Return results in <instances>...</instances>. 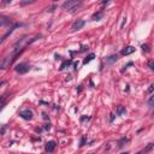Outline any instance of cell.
I'll list each match as a JSON object with an SVG mask.
<instances>
[{"label": "cell", "mask_w": 154, "mask_h": 154, "mask_svg": "<svg viewBox=\"0 0 154 154\" xmlns=\"http://www.w3.org/2000/svg\"><path fill=\"white\" fill-rule=\"evenodd\" d=\"M82 5V0H66L63 4V8L66 11H75L78 7H81Z\"/></svg>", "instance_id": "cell-1"}, {"label": "cell", "mask_w": 154, "mask_h": 154, "mask_svg": "<svg viewBox=\"0 0 154 154\" xmlns=\"http://www.w3.org/2000/svg\"><path fill=\"white\" fill-rule=\"evenodd\" d=\"M16 59V57H14V54L12 53V54H10V55H6L5 58H2L1 59V61H0V70H5L6 67H8L10 66V64L13 61Z\"/></svg>", "instance_id": "cell-2"}, {"label": "cell", "mask_w": 154, "mask_h": 154, "mask_svg": "<svg viewBox=\"0 0 154 154\" xmlns=\"http://www.w3.org/2000/svg\"><path fill=\"white\" fill-rule=\"evenodd\" d=\"M30 70V66L26 64V63H19L17 66H16V72L23 75V73H26L28 71Z\"/></svg>", "instance_id": "cell-3"}, {"label": "cell", "mask_w": 154, "mask_h": 154, "mask_svg": "<svg viewBox=\"0 0 154 154\" xmlns=\"http://www.w3.org/2000/svg\"><path fill=\"white\" fill-rule=\"evenodd\" d=\"M19 116H20L23 119H25V120H31V119H32V112H31L29 108L20 111V112H19Z\"/></svg>", "instance_id": "cell-4"}, {"label": "cell", "mask_w": 154, "mask_h": 154, "mask_svg": "<svg viewBox=\"0 0 154 154\" xmlns=\"http://www.w3.org/2000/svg\"><path fill=\"white\" fill-rule=\"evenodd\" d=\"M84 24H85V22H84V20H82V19H79V20H77V22H75V23L72 24L71 30H72V31H77V30L82 29V28L84 26Z\"/></svg>", "instance_id": "cell-5"}, {"label": "cell", "mask_w": 154, "mask_h": 154, "mask_svg": "<svg viewBox=\"0 0 154 154\" xmlns=\"http://www.w3.org/2000/svg\"><path fill=\"white\" fill-rule=\"evenodd\" d=\"M18 25H19V24H16V25H14V26H12V28H11V29H10V30H8L7 32H5V34H4L2 36H0V45H1V43H2V42H4L5 40H6V37H8V36H10V35H11V34L13 32V30H14V29H16V28H17Z\"/></svg>", "instance_id": "cell-6"}, {"label": "cell", "mask_w": 154, "mask_h": 154, "mask_svg": "<svg viewBox=\"0 0 154 154\" xmlns=\"http://www.w3.org/2000/svg\"><path fill=\"white\" fill-rule=\"evenodd\" d=\"M134 52H135V48L132 46H128V47H125V48H123L120 51V54L122 55H129V54H131Z\"/></svg>", "instance_id": "cell-7"}, {"label": "cell", "mask_w": 154, "mask_h": 154, "mask_svg": "<svg viewBox=\"0 0 154 154\" xmlns=\"http://www.w3.org/2000/svg\"><path fill=\"white\" fill-rule=\"evenodd\" d=\"M55 147H57V143L54 141H49L46 143V150L47 152H53L55 149Z\"/></svg>", "instance_id": "cell-8"}, {"label": "cell", "mask_w": 154, "mask_h": 154, "mask_svg": "<svg viewBox=\"0 0 154 154\" xmlns=\"http://www.w3.org/2000/svg\"><path fill=\"white\" fill-rule=\"evenodd\" d=\"M103 17V13L102 12H97V13H94L93 16H91V19L93 20H99V19H101Z\"/></svg>", "instance_id": "cell-9"}, {"label": "cell", "mask_w": 154, "mask_h": 154, "mask_svg": "<svg viewBox=\"0 0 154 154\" xmlns=\"http://www.w3.org/2000/svg\"><path fill=\"white\" fill-rule=\"evenodd\" d=\"M94 58H95V54H94V53H90V54H89V55H88V57H87V58L83 60V65L88 64V63H89V61H91Z\"/></svg>", "instance_id": "cell-10"}, {"label": "cell", "mask_w": 154, "mask_h": 154, "mask_svg": "<svg viewBox=\"0 0 154 154\" xmlns=\"http://www.w3.org/2000/svg\"><path fill=\"white\" fill-rule=\"evenodd\" d=\"M35 1H36V0H20L19 5H20V6H26V5L32 4V2H35Z\"/></svg>", "instance_id": "cell-11"}, {"label": "cell", "mask_w": 154, "mask_h": 154, "mask_svg": "<svg viewBox=\"0 0 154 154\" xmlns=\"http://www.w3.org/2000/svg\"><path fill=\"white\" fill-rule=\"evenodd\" d=\"M128 141H129V138H128V137H123V138H120V140L118 141V146H119V147H123Z\"/></svg>", "instance_id": "cell-12"}, {"label": "cell", "mask_w": 154, "mask_h": 154, "mask_svg": "<svg viewBox=\"0 0 154 154\" xmlns=\"http://www.w3.org/2000/svg\"><path fill=\"white\" fill-rule=\"evenodd\" d=\"M117 113H118V116H122L123 113H125V107L124 106H119L118 109H117Z\"/></svg>", "instance_id": "cell-13"}, {"label": "cell", "mask_w": 154, "mask_h": 154, "mask_svg": "<svg viewBox=\"0 0 154 154\" xmlns=\"http://www.w3.org/2000/svg\"><path fill=\"white\" fill-rule=\"evenodd\" d=\"M12 1H13V0H1V4H0V5H1L2 7H5V6L10 5V4L12 2Z\"/></svg>", "instance_id": "cell-14"}, {"label": "cell", "mask_w": 154, "mask_h": 154, "mask_svg": "<svg viewBox=\"0 0 154 154\" xmlns=\"http://www.w3.org/2000/svg\"><path fill=\"white\" fill-rule=\"evenodd\" d=\"M71 64V60H67V61H65L64 64H61V66H60V70H64L65 69V66H69Z\"/></svg>", "instance_id": "cell-15"}, {"label": "cell", "mask_w": 154, "mask_h": 154, "mask_svg": "<svg viewBox=\"0 0 154 154\" xmlns=\"http://www.w3.org/2000/svg\"><path fill=\"white\" fill-rule=\"evenodd\" d=\"M116 60H117V55H111V57H108V59H107L108 63H112V61H116Z\"/></svg>", "instance_id": "cell-16"}, {"label": "cell", "mask_w": 154, "mask_h": 154, "mask_svg": "<svg viewBox=\"0 0 154 154\" xmlns=\"http://www.w3.org/2000/svg\"><path fill=\"white\" fill-rule=\"evenodd\" d=\"M8 22H10L8 19H0V28H2V26H4L6 23H8Z\"/></svg>", "instance_id": "cell-17"}, {"label": "cell", "mask_w": 154, "mask_h": 154, "mask_svg": "<svg viewBox=\"0 0 154 154\" xmlns=\"http://www.w3.org/2000/svg\"><path fill=\"white\" fill-rule=\"evenodd\" d=\"M142 49H143V52H149V46L148 45H142Z\"/></svg>", "instance_id": "cell-18"}, {"label": "cell", "mask_w": 154, "mask_h": 154, "mask_svg": "<svg viewBox=\"0 0 154 154\" xmlns=\"http://www.w3.org/2000/svg\"><path fill=\"white\" fill-rule=\"evenodd\" d=\"M153 101H154V96H150L149 100H148V105H149V107H153Z\"/></svg>", "instance_id": "cell-19"}, {"label": "cell", "mask_w": 154, "mask_h": 154, "mask_svg": "<svg viewBox=\"0 0 154 154\" xmlns=\"http://www.w3.org/2000/svg\"><path fill=\"white\" fill-rule=\"evenodd\" d=\"M85 141H87V137H85V136H83V137L81 138V144H79V146H81V147H83V146L85 144Z\"/></svg>", "instance_id": "cell-20"}, {"label": "cell", "mask_w": 154, "mask_h": 154, "mask_svg": "<svg viewBox=\"0 0 154 154\" xmlns=\"http://www.w3.org/2000/svg\"><path fill=\"white\" fill-rule=\"evenodd\" d=\"M148 66H149V69H150V70H154V61H153V60H150V61L148 63Z\"/></svg>", "instance_id": "cell-21"}, {"label": "cell", "mask_w": 154, "mask_h": 154, "mask_svg": "<svg viewBox=\"0 0 154 154\" xmlns=\"http://www.w3.org/2000/svg\"><path fill=\"white\" fill-rule=\"evenodd\" d=\"M153 87H154V85H153V84H150V87H149V89H148V91H149V93H152V91H153Z\"/></svg>", "instance_id": "cell-22"}, {"label": "cell", "mask_w": 154, "mask_h": 154, "mask_svg": "<svg viewBox=\"0 0 154 154\" xmlns=\"http://www.w3.org/2000/svg\"><path fill=\"white\" fill-rule=\"evenodd\" d=\"M2 108H4V105H2V103H1V105H0V111H1V109H2Z\"/></svg>", "instance_id": "cell-23"}]
</instances>
